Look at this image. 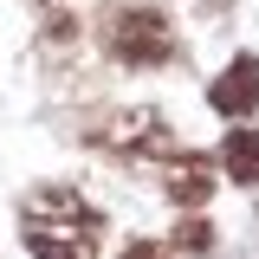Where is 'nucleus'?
<instances>
[{
	"mask_svg": "<svg viewBox=\"0 0 259 259\" xmlns=\"http://www.w3.org/2000/svg\"><path fill=\"white\" fill-rule=\"evenodd\" d=\"M123 259H168V246H156V240H136V246H123Z\"/></svg>",
	"mask_w": 259,
	"mask_h": 259,
	"instance_id": "obj_6",
	"label": "nucleus"
},
{
	"mask_svg": "<svg viewBox=\"0 0 259 259\" xmlns=\"http://www.w3.org/2000/svg\"><path fill=\"white\" fill-rule=\"evenodd\" d=\"M168 52H175V32H168V20H162L156 7H130V13L110 20V59H123V65H162Z\"/></svg>",
	"mask_w": 259,
	"mask_h": 259,
	"instance_id": "obj_2",
	"label": "nucleus"
},
{
	"mask_svg": "<svg viewBox=\"0 0 259 259\" xmlns=\"http://www.w3.org/2000/svg\"><path fill=\"white\" fill-rule=\"evenodd\" d=\"M214 110H221V117H233V123H240V117H253L259 110V59H233L221 71V78H214Z\"/></svg>",
	"mask_w": 259,
	"mask_h": 259,
	"instance_id": "obj_3",
	"label": "nucleus"
},
{
	"mask_svg": "<svg viewBox=\"0 0 259 259\" xmlns=\"http://www.w3.org/2000/svg\"><path fill=\"white\" fill-rule=\"evenodd\" d=\"M207 194H214V162L207 156H182L168 168V201L175 207H201Z\"/></svg>",
	"mask_w": 259,
	"mask_h": 259,
	"instance_id": "obj_5",
	"label": "nucleus"
},
{
	"mask_svg": "<svg viewBox=\"0 0 259 259\" xmlns=\"http://www.w3.org/2000/svg\"><path fill=\"white\" fill-rule=\"evenodd\" d=\"M20 233H26V253L32 259H91L97 253V207L71 188H39L20 214Z\"/></svg>",
	"mask_w": 259,
	"mask_h": 259,
	"instance_id": "obj_1",
	"label": "nucleus"
},
{
	"mask_svg": "<svg viewBox=\"0 0 259 259\" xmlns=\"http://www.w3.org/2000/svg\"><path fill=\"white\" fill-rule=\"evenodd\" d=\"M221 168L240 182V188H259V130L246 123V117L227 130V143H221Z\"/></svg>",
	"mask_w": 259,
	"mask_h": 259,
	"instance_id": "obj_4",
	"label": "nucleus"
}]
</instances>
